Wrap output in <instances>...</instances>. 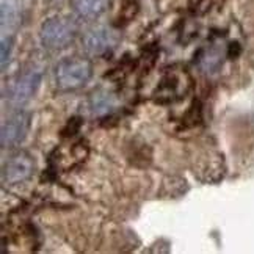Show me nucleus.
Listing matches in <instances>:
<instances>
[{
	"instance_id": "0eeeda50",
	"label": "nucleus",
	"mask_w": 254,
	"mask_h": 254,
	"mask_svg": "<svg viewBox=\"0 0 254 254\" xmlns=\"http://www.w3.org/2000/svg\"><path fill=\"white\" fill-rule=\"evenodd\" d=\"M112 0H71L72 13L83 21H94L110 6Z\"/></svg>"
},
{
	"instance_id": "20e7f679",
	"label": "nucleus",
	"mask_w": 254,
	"mask_h": 254,
	"mask_svg": "<svg viewBox=\"0 0 254 254\" xmlns=\"http://www.w3.org/2000/svg\"><path fill=\"white\" fill-rule=\"evenodd\" d=\"M35 173V160L28 152L19 151L9 157L2 171V181L6 185H19L32 178Z\"/></svg>"
},
{
	"instance_id": "7ed1b4c3",
	"label": "nucleus",
	"mask_w": 254,
	"mask_h": 254,
	"mask_svg": "<svg viewBox=\"0 0 254 254\" xmlns=\"http://www.w3.org/2000/svg\"><path fill=\"white\" fill-rule=\"evenodd\" d=\"M43 80V71L32 67L22 74H17L8 85L6 97L13 105H22L28 102L38 91Z\"/></svg>"
},
{
	"instance_id": "f257e3e1",
	"label": "nucleus",
	"mask_w": 254,
	"mask_h": 254,
	"mask_svg": "<svg viewBox=\"0 0 254 254\" xmlns=\"http://www.w3.org/2000/svg\"><path fill=\"white\" fill-rule=\"evenodd\" d=\"M93 77V63L83 57L64 58L55 67V83L60 91H75L83 88Z\"/></svg>"
},
{
	"instance_id": "423d86ee",
	"label": "nucleus",
	"mask_w": 254,
	"mask_h": 254,
	"mask_svg": "<svg viewBox=\"0 0 254 254\" xmlns=\"http://www.w3.org/2000/svg\"><path fill=\"white\" fill-rule=\"evenodd\" d=\"M30 113L27 112H16L13 113L9 118L3 123L2 126V135H0V140H2V148H14V146L21 144L27 132L30 129Z\"/></svg>"
},
{
	"instance_id": "39448f33",
	"label": "nucleus",
	"mask_w": 254,
	"mask_h": 254,
	"mask_svg": "<svg viewBox=\"0 0 254 254\" xmlns=\"http://www.w3.org/2000/svg\"><path fill=\"white\" fill-rule=\"evenodd\" d=\"M120 43V36L115 30L107 27H97L83 36V49L90 57L110 55Z\"/></svg>"
},
{
	"instance_id": "6e6552de",
	"label": "nucleus",
	"mask_w": 254,
	"mask_h": 254,
	"mask_svg": "<svg viewBox=\"0 0 254 254\" xmlns=\"http://www.w3.org/2000/svg\"><path fill=\"white\" fill-rule=\"evenodd\" d=\"M0 57H2V69H5L6 66V62L9 60V57H11V51H13V36H6L3 35L2 36V46H0Z\"/></svg>"
},
{
	"instance_id": "f03ea898",
	"label": "nucleus",
	"mask_w": 254,
	"mask_h": 254,
	"mask_svg": "<svg viewBox=\"0 0 254 254\" xmlns=\"http://www.w3.org/2000/svg\"><path fill=\"white\" fill-rule=\"evenodd\" d=\"M75 33L77 27L71 19L63 16H54L49 17L43 24L40 38L44 47L57 51V49H63L69 43H72Z\"/></svg>"
}]
</instances>
